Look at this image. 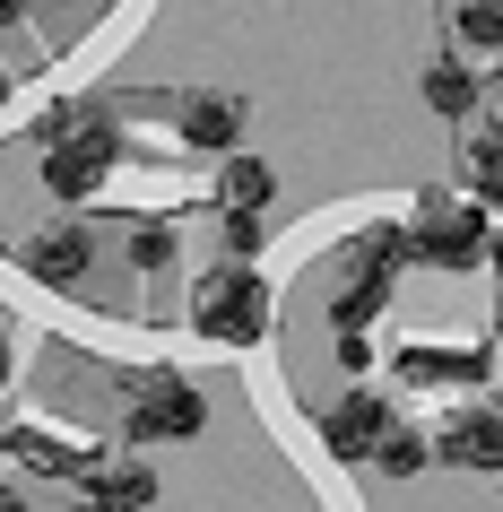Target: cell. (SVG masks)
<instances>
[{
  "mask_svg": "<svg viewBox=\"0 0 503 512\" xmlns=\"http://www.w3.org/2000/svg\"><path fill=\"white\" fill-rule=\"evenodd\" d=\"M460 165H469V191H477V200H486V209H503V131H477Z\"/></svg>",
  "mask_w": 503,
  "mask_h": 512,
  "instance_id": "obj_16",
  "label": "cell"
},
{
  "mask_svg": "<svg viewBox=\"0 0 503 512\" xmlns=\"http://www.w3.org/2000/svg\"><path fill=\"white\" fill-rule=\"evenodd\" d=\"M209 426V400L191 391L183 374H165V382H148L131 400V417H122V434H131L139 452H157V443H191V434Z\"/></svg>",
  "mask_w": 503,
  "mask_h": 512,
  "instance_id": "obj_7",
  "label": "cell"
},
{
  "mask_svg": "<svg viewBox=\"0 0 503 512\" xmlns=\"http://www.w3.org/2000/svg\"><path fill=\"white\" fill-rule=\"evenodd\" d=\"M35 27V9H27V0H0V35H27Z\"/></svg>",
  "mask_w": 503,
  "mask_h": 512,
  "instance_id": "obj_18",
  "label": "cell"
},
{
  "mask_svg": "<svg viewBox=\"0 0 503 512\" xmlns=\"http://www.w3.org/2000/svg\"><path fill=\"white\" fill-rule=\"evenodd\" d=\"M9 96H18V79H9V70H0V113H9Z\"/></svg>",
  "mask_w": 503,
  "mask_h": 512,
  "instance_id": "obj_22",
  "label": "cell"
},
{
  "mask_svg": "<svg viewBox=\"0 0 503 512\" xmlns=\"http://www.w3.org/2000/svg\"><path fill=\"white\" fill-rule=\"evenodd\" d=\"M87 495H105V504H122V512H148L165 486H157L148 460H122V469H87Z\"/></svg>",
  "mask_w": 503,
  "mask_h": 512,
  "instance_id": "obj_13",
  "label": "cell"
},
{
  "mask_svg": "<svg viewBox=\"0 0 503 512\" xmlns=\"http://www.w3.org/2000/svg\"><path fill=\"white\" fill-rule=\"evenodd\" d=\"M174 261H183V243H174V226H165V217L131 226V270H174Z\"/></svg>",
  "mask_w": 503,
  "mask_h": 512,
  "instance_id": "obj_17",
  "label": "cell"
},
{
  "mask_svg": "<svg viewBox=\"0 0 503 512\" xmlns=\"http://www.w3.org/2000/svg\"><path fill=\"white\" fill-rule=\"evenodd\" d=\"M96 261H105V235H96L87 217H53V226H35V235L18 243V270H27L35 287H79Z\"/></svg>",
  "mask_w": 503,
  "mask_h": 512,
  "instance_id": "obj_5",
  "label": "cell"
},
{
  "mask_svg": "<svg viewBox=\"0 0 503 512\" xmlns=\"http://www.w3.org/2000/svg\"><path fill=\"white\" fill-rule=\"evenodd\" d=\"M113 165H122V131H113V113L96 105L70 139L35 148V183L53 191V200H70V209H79V200H96V191L113 183Z\"/></svg>",
  "mask_w": 503,
  "mask_h": 512,
  "instance_id": "obj_3",
  "label": "cell"
},
{
  "mask_svg": "<svg viewBox=\"0 0 503 512\" xmlns=\"http://www.w3.org/2000/svg\"><path fill=\"white\" fill-rule=\"evenodd\" d=\"M434 460L443 469H486V478H503V400H451L434 417Z\"/></svg>",
  "mask_w": 503,
  "mask_h": 512,
  "instance_id": "obj_6",
  "label": "cell"
},
{
  "mask_svg": "<svg viewBox=\"0 0 503 512\" xmlns=\"http://www.w3.org/2000/svg\"><path fill=\"white\" fill-rule=\"evenodd\" d=\"M269 191H278V174H269V157H217V209H269Z\"/></svg>",
  "mask_w": 503,
  "mask_h": 512,
  "instance_id": "obj_12",
  "label": "cell"
},
{
  "mask_svg": "<svg viewBox=\"0 0 503 512\" xmlns=\"http://www.w3.org/2000/svg\"><path fill=\"white\" fill-rule=\"evenodd\" d=\"M399 426V408H391V391H373V382H347L339 400L313 417V434H321V452L339 460V469H373V443Z\"/></svg>",
  "mask_w": 503,
  "mask_h": 512,
  "instance_id": "obj_4",
  "label": "cell"
},
{
  "mask_svg": "<svg viewBox=\"0 0 503 512\" xmlns=\"http://www.w3.org/2000/svg\"><path fill=\"white\" fill-rule=\"evenodd\" d=\"M79 512H122V504H105V495H87V504H79Z\"/></svg>",
  "mask_w": 503,
  "mask_h": 512,
  "instance_id": "obj_23",
  "label": "cell"
},
{
  "mask_svg": "<svg viewBox=\"0 0 503 512\" xmlns=\"http://www.w3.org/2000/svg\"><path fill=\"white\" fill-rule=\"evenodd\" d=\"M417 96H425L434 122H469V113H477V70H469V53H434V61L417 70Z\"/></svg>",
  "mask_w": 503,
  "mask_h": 512,
  "instance_id": "obj_10",
  "label": "cell"
},
{
  "mask_svg": "<svg viewBox=\"0 0 503 512\" xmlns=\"http://www.w3.org/2000/svg\"><path fill=\"white\" fill-rule=\"evenodd\" d=\"M486 235H495V217L486 200H460V191H425L417 209H408V261L417 270H486Z\"/></svg>",
  "mask_w": 503,
  "mask_h": 512,
  "instance_id": "obj_2",
  "label": "cell"
},
{
  "mask_svg": "<svg viewBox=\"0 0 503 512\" xmlns=\"http://www.w3.org/2000/svg\"><path fill=\"white\" fill-rule=\"evenodd\" d=\"M0 512H27V495H18V486H0Z\"/></svg>",
  "mask_w": 503,
  "mask_h": 512,
  "instance_id": "obj_21",
  "label": "cell"
},
{
  "mask_svg": "<svg viewBox=\"0 0 503 512\" xmlns=\"http://www.w3.org/2000/svg\"><path fill=\"white\" fill-rule=\"evenodd\" d=\"M373 469H382V478H425V469H434V426L399 417V426L373 443Z\"/></svg>",
  "mask_w": 503,
  "mask_h": 512,
  "instance_id": "obj_11",
  "label": "cell"
},
{
  "mask_svg": "<svg viewBox=\"0 0 503 512\" xmlns=\"http://www.w3.org/2000/svg\"><path fill=\"white\" fill-rule=\"evenodd\" d=\"M243 122H252V105H243L235 87H191V96H174V139L200 148V157H235Z\"/></svg>",
  "mask_w": 503,
  "mask_h": 512,
  "instance_id": "obj_8",
  "label": "cell"
},
{
  "mask_svg": "<svg viewBox=\"0 0 503 512\" xmlns=\"http://www.w3.org/2000/svg\"><path fill=\"white\" fill-rule=\"evenodd\" d=\"M18 382V339H9V322H0V391Z\"/></svg>",
  "mask_w": 503,
  "mask_h": 512,
  "instance_id": "obj_19",
  "label": "cell"
},
{
  "mask_svg": "<svg viewBox=\"0 0 503 512\" xmlns=\"http://www.w3.org/2000/svg\"><path fill=\"white\" fill-rule=\"evenodd\" d=\"M391 374L408 382V391H477V382L495 374V348H486V339H469V348H434V339H417V348L391 356Z\"/></svg>",
  "mask_w": 503,
  "mask_h": 512,
  "instance_id": "obj_9",
  "label": "cell"
},
{
  "mask_svg": "<svg viewBox=\"0 0 503 512\" xmlns=\"http://www.w3.org/2000/svg\"><path fill=\"white\" fill-rule=\"evenodd\" d=\"M269 313H278V296H269L261 261H209V270L191 278V330L209 348H261Z\"/></svg>",
  "mask_w": 503,
  "mask_h": 512,
  "instance_id": "obj_1",
  "label": "cell"
},
{
  "mask_svg": "<svg viewBox=\"0 0 503 512\" xmlns=\"http://www.w3.org/2000/svg\"><path fill=\"white\" fill-rule=\"evenodd\" d=\"M495 486H503V478H495Z\"/></svg>",
  "mask_w": 503,
  "mask_h": 512,
  "instance_id": "obj_24",
  "label": "cell"
},
{
  "mask_svg": "<svg viewBox=\"0 0 503 512\" xmlns=\"http://www.w3.org/2000/svg\"><path fill=\"white\" fill-rule=\"evenodd\" d=\"M486 270L503 278V226H495V235H486Z\"/></svg>",
  "mask_w": 503,
  "mask_h": 512,
  "instance_id": "obj_20",
  "label": "cell"
},
{
  "mask_svg": "<svg viewBox=\"0 0 503 512\" xmlns=\"http://www.w3.org/2000/svg\"><path fill=\"white\" fill-rule=\"evenodd\" d=\"M217 243H226V261H261L269 252V209H217Z\"/></svg>",
  "mask_w": 503,
  "mask_h": 512,
  "instance_id": "obj_15",
  "label": "cell"
},
{
  "mask_svg": "<svg viewBox=\"0 0 503 512\" xmlns=\"http://www.w3.org/2000/svg\"><path fill=\"white\" fill-rule=\"evenodd\" d=\"M451 44L460 53H503V0H451Z\"/></svg>",
  "mask_w": 503,
  "mask_h": 512,
  "instance_id": "obj_14",
  "label": "cell"
}]
</instances>
